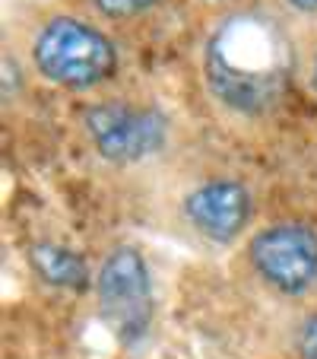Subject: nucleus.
<instances>
[{
    "label": "nucleus",
    "instance_id": "f257e3e1",
    "mask_svg": "<svg viewBox=\"0 0 317 359\" xmlns=\"http://www.w3.org/2000/svg\"><path fill=\"white\" fill-rule=\"evenodd\" d=\"M292 55L283 29L267 16H235L209 41L206 80L229 109L260 115L283 99Z\"/></svg>",
    "mask_w": 317,
    "mask_h": 359
},
{
    "label": "nucleus",
    "instance_id": "f03ea898",
    "mask_svg": "<svg viewBox=\"0 0 317 359\" xmlns=\"http://www.w3.org/2000/svg\"><path fill=\"white\" fill-rule=\"evenodd\" d=\"M35 64L48 80L70 89H86L115 74L118 55L115 45L92 26L76 20H55L35 39Z\"/></svg>",
    "mask_w": 317,
    "mask_h": 359
},
{
    "label": "nucleus",
    "instance_id": "7ed1b4c3",
    "mask_svg": "<svg viewBox=\"0 0 317 359\" xmlns=\"http://www.w3.org/2000/svg\"><path fill=\"white\" fill-rule=\"evenodd\" d=\"M99 305L101 318L124 340L134 344L149 331L153 321V283L143 258L134 248H118L108 255L99 273Z\"/></svg>",
    "mask_w": 317,
    "mask_h": 359
},
{
    "label": "nucleus",
    "instance_id": "20e7f679",
    "mask_svg": "<svg viewBox=\"0 0 317 359\" xmlns=\"http://www.w3.org/2000/svg\"><path fill=\"white\" fill-rule=\"evenodd\" d=\"M251 264L273 290L298 296L317 283V236L298 223L270 226L251 242Z\"/></svg>",
    "mask_w": 317,
    "mask_h": 359
},
{
    "label": "nucleus",
    "instance_id": "39448f33",
    "mask_svg": "<svg viewBox=\"0 0 317 359\" xmlns=\"http://www.w3.org/2000/svg\"><path fill=\"white\" fill-rule=\"evenodd\" d=\"M95 149L111 163H136L165 143V118L153 109H134L121 102L95 105L86 115Z\"/></svg>",
    "mask_w": 317,
    "mask_h": 359
},
{
    "label": "nucleus",
    "instance_id": "423d86ee",
    "mask_svg": "<svg viewBox=\"0 0 317 359\" xmlns=\"http://www.w3.org/2000/svg\"><path fill=\"white\" fill-rule=\"evenodd\" d=\"M190 223L213 242H232L251 217V197L238 182H209L184 203Z\"/></svg>",
    "mask_w": 317,
    "mask_h": 359
},
{
    "label": "nucleus",
    "instance_id": "0eeeda50",
    "mask_svg": "<svg viewBox=\"0 0 317 359\" xmlns=\"http://www.w3.org/2000/svg\"><path fill=\"white\" fill-rule=\"evenodd\" d=\"M32 267L38 277L51 286H64V290H83L89 283V267L83 255L64 248V245L41 242L32 248Z\"/></svg>",
    "mask_w": 317,
    "mask_h": 359
},
{
    "label": "nucleus",
    "instance_id": "6e6552de",
    "mask_svg": "<svg viewBox=\"0 0 317 359\" xmlns=\"http://www.w3.org/2000/svg\"><path fill=\"white\" fill-rule=\"evenodd\" d=\"M101 7V13L108 16H134L140 13V10H146L153 0H95Z\"/></svg>",
    "mask_w": 317,
    "mask_h": 359
},
{
    "label": "nucleus",
    "instance_id": "1a4fd4ad",
    "mask_svg": "<svg viewBox=\"0 0 317 359\" xmlns=\"http://www.w3.org/2000/svg\"><path fill=\"white\" fill-rule=\"evenodd\" d=\"M302 356L317 359V318H311L302 331Z\"/></svg>",
    "mask_w": 317,
    "mask_h": 359
},
{
    "label": "nucleus",
    "instance_id": "9d476101",
    "mask_svg": "<svg viewBox=\"0 0 317 359\" xmlns=\"http://www.w3.org/2000/svg\"><path fill=\"white\" fill-rule=\"evenodd\" d=\"M289 4L295 10H308V13H311V10H317V0H289Z\"/></svg>",
    "mask_w": 317,
    "mask_h": 359
},
{
    "label": "nucleus",
    "instance_id": "9b49d317",
    "mask_svg": "<svg viewBox=\"0 0 317 359\" xmlns=\"http://www.w3.org/2000/svg\"><path fill=\"white\" fill-rule=\"evenodd\" d=\"M314 86H317V64H314Z\"/></svg>",
    "mask_w": 317,
    "mask_h": 359
}]
</instances>
